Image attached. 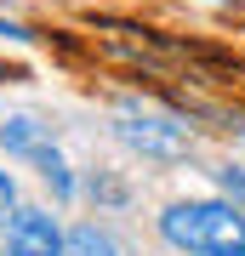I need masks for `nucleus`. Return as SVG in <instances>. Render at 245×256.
Listing matches in <instances>:
<instances>
[{
    "label": "nucleus",
    "instance_id": "nucleus-1",
    "mask_svg": "<svg viewBox=\"0 0 245 256\" xmlns=\"http://www.w3.org/2000/svg\"><path fill=\"white\" fill-rule=\"evenodd\" d=\"M160 234L182 256H245V210L234 200H182L165 205Z\"/></svg>",
    "mask_w": 245,
    "mask_h": 256
},
{
    "label": "nucleus",
    "instance_id": "nucleus-2",
    "mask_svg": "<svg viewBox=\"0 0 245 256\" xmlns=\"http://www.w3.org/2000/svg\"><path fill=\"white\" fill-rule=\"evenodd\" d=\"M114 137L126 142L131 154L160 160V165L188 154V126H177V120H165V114H148V108H137V102L114 114Z\"/></svg>",
    "mask_w": 245,
    "mask_h": 256
},
{
    "label": "nucleus",
    "instance_id": "nucleus-3",
    "mask_svg": "<svg viewBox=\"0 0 245 256\" xmlns=\"http://www.w3.org/2000/svg\"><path fill=\"white\" fill-rule=\"evenodd\" d=\"M6 256H63V228L52 210H18L6 222Z\"/></svg>",
    "mask_w": 245,
    "mask_h": 256
},
{
    "label": "nucleus",
    "instance_id": "nucleus-4",
    "mask_svg": "<svg viewBox=\"0 0 245 256\" xmlns=\"http://www.w3.org/2000/svg\"><path fill=\"white\" fill-rule=\"evenodd\" d=\"M0 148L18 154V160H35L46 148V126H35V120H6V126H0Z\"/></svg>",
    "mask_w": 245,
    "mask_h": 256
},
{
    "label": "nucleus",
    "instance_id": "nucleus-5",
    "mask_svg": "<svg viewBox=\"0 0 245 256\" xmlns=\"http://www.w3.org/2000/svg\"><path fill=\"white\" fill-rule=\"evenodd\" d=\"M63 256H120V250H114V239L103 234V228L80 222V228H69V234H63Z\"/></svg>",
    "mask_w": 245,
    "mask_h": 256
},
{
    "label": "nucleus",
    "instance_id": "nucleus-6",
    "mask_svg": "<svg viewBox=\"0 0 245 256\" xmlns=\"http://www.w3.org/2000/svg\"><path fill=\"white\" fill-rule=\"evenodd\" d=\"M35 165H40V176H46V182H52V194H57V200H74V176H69V165H63V154H57L52 142L35 154Z\"/></svg>",
    "mask_w": 245,
    "mask_h": 256
},
{
    "label": "nucleus",
    "instance_id": "nucleus-7",
    "mask_svg": "<svg viewBox=\"0 0 245 256\" xmlns=\"http://www.w3.org/2000/svg\"><path fill=\"white\" fill-rule=\"evenodd\" d=\"M217 182H222V194H228V200H245V171L222 165V171H217Z\"/></svg>",
    "mask_w": 245,
    "mask_h": 256
},
{
    "label": "nucleus",
    "instance_id": "nucleus-8",
    "mask_svg": "<svg viewBox=\"0 0 245 256\" xmlns=\"http://www.w3.org/2000/svg\"><path fill=\"white\" fill-rule=\"evenodd\" d=\"M0 34H6V40H35L23 23H12V18H0Z\"/></svg>",
    "mask_w": 245,
    "mask_h": 256
},
{
    "label": "nucleus",
    "instance_id": "nucleus-9",
    "mask_svg": "<svg viewBox=\"0 0 245 256\" xmlns=\"http://www.w3.org/2000/svg\"><path fill=\"white\" fill-rule=\"evenodd\" d=\"M6 210H12V176L0 171V222H6Z\"/></svg>",
    "mask_w": 245,
    "mask_h": 256
},
{
    "label": "nucleus",
    "instance_id": "nucleus-10",
    "mask_svg": "<svg viewBox=\"0 0 245 256\" xmlns=\"http://www.w3.org/2000/svg\"><path fill=\"white\" fill-rule=\"evenodd\" d=\"M0 256H6V222H0Z\"/></svg>",
    "mask_w": 245,
    "mask_h": 256
},
{
    "label": "nucleus",
    "instance_id": "nucleus-11",
    "mask_svg": "<svg viewBox=\"0 0 245 256\" xmlns=\"http://www.w3.org/2000/svg\"><path fill=\"white\" fill-rule=\"evenodd\" d=\"M0 80H12V74H6V68H0Z\"/></svg>",
    "mask_w": 245,
    "mask_h": 256
}]
</instances>
